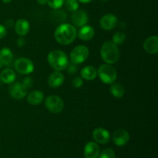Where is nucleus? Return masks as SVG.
<instances>
[{"label":"nucleus","mask_w":158,"mask_h":158,"mask_svg":"<svg viewBox=\"0 0 158 158\" xmlns=\"http://www.w3.org/2000/svg\"><path fill=\"white\" fill-rule=\"evenodd\" d=\"M126 34H125L124 32H120V31H119V32H115V33L114 34L112 42L114 44L117 45H117H121L124 43L125 40H126Z\"/></svg>","instance_id":"5701e85b"},{"label":"nucleus","mask_w":158,"mask_h":158,"mask_svg":"<svg viewBox=\"0 0 158 158\" xmlns=\"http://www.w3.org/2000/svg\"><path fill=\"white\" fill-rule=\"evenodd\" d=\"M130 140V134L123 129H119L113 134V141L117 146L122 147L127 143Z\"/></svg>","instance_id":"9d476101"},{"label":"nucleus","mask_w":158,"mask_h":158,"mask_svg":"<svg viewBox=\"0 0 158 158\" xmlns=\"http://www.w3.org/2000/svg\"><path fill=\"white\" fill-rule=\"evenodd\" d=\"M55 39L60 44L69 45L75 40L77 36V31L73 26L70 24H61L56 29Z\"/></svg>","instance_id":"f257e3e1"},{"label":"nucleus","mask_w":158,"mask_h":158,"mask_svg":"<svg viewBox=\"0 0 158 158\" xmlns=\"http://www.w3.org/2000/svg\"><path fill=\"white\" fill-rule=\"evenodd\" d=\"M23 83V86L28 89L29 88H30L31 86H32V80H31V78H29V77H26V78L23 80V83Z\"/></svg>","instance_id":"cd10ccee"},{"label":"nucleus","mask_w":158,"mask_h":158,"mask_svg":"<svg viewBox=\"0 0 158 158\" xmlns=\"http://www.w3.org/2000/svg\"><path fill=\"white\" fill-rule=\"evenodd\" d=\"M100 80L106 84H112L117 79V74L115 68L110 64H102L97 70Z\"/></svg>","instance_id":"20e7f679"},{"label":"nucleus","mask_w":158,"mask_h":158,"mask_svg":"<svg viewBox=\"0 0 158 158\" xmlns=\"http://www.w3.org/2000/svg\"><path fill=\"white\" fill-rule=\"evenodd\" d=\"M15 69L21 74H29L33 72V63L29 59L19 58L15 62Z\"/></svg>","instance_id":"0eeeda50"},{"label":"nucleus","mask_w":158,"mask_h":158,"mask_svg":"<svg viewBox=\"0 0 158 158\" xmlns=\"http://www.w3.org/2000/svg\"><path fill=\"white\" fill-rule=\"evenodd\" d=\"M65 0H47V4L53 9H58L64 4Z\"/></svg>","instance_id":"a878e982"},{"label":"nucleus","mask_w":158,"mask_h":158,"mask_svg":"<svg viewBox=\"0 0 158 158\" xmlns=\"http://www.w3.org/2000/svg\"><path fill=\"white\" fill-rule=\"evenodd\" d=\"M0 66H1V63H0Z\"/></svg>","instance_id":"e433bc0d"},{"label":"nucleus","mask_w":158,"mask_h":158,"mask_svg":"<svg viewBox=\"0 0 158 158\" xmlns=\"http://www.w3.org/2000/svg\"><path fill=\"white\" fill-rule=\"evenodd\" d=\"M71 19L74 26L77 27H82L87 23L88 15L85 11L77 9L75 12H73Z\"/></svg>","instance_id":"f8f14e48"},{"label":"nucleus","mask_w":158,"mask_h":158,"mask_svg":"<svg viewBox=\"0 0 158 158\" xmlns=\"http://www.w3.org/2000/svg\"><path fill=\"white\" fill-rule=\"evenodd\" d=\"M2 1L4 3H6V4H7V3H10L12 0H2Z\"/></svg>","instance_id":"f704fd0d"},{"label":"nucleus","mask_w":158,"mask_h":158,"mask_svg":"<svg viewBox=\"0 0 158 158\" xmlns=\"http://www.w3.org/2000/svg\"><path fill=\"white\" fill-rule=\"evenodd\" d=\"M100 147L96 142H88L84 148L86 158H97L100 154Z\"/></svg>","instance_id":"4468645a"},{"label":"nucleus","mask_w":158,"mask_h":158,"mask_svg":"<svg viewBox=\"0 0 158 158\" xmlns=\"http://www.w3.org/2000/svg\"><path fill=\"white\" fill-rule=\"evenodd\" d=\"M65 7L69 12H75L79 8V2L77 0H66L64 2Z\"/></svg>","instance_id":"b1692460"},{"label":"nucleus","mask_w":158,"mask_h":158,"mask_svg":"<svg viewBox=\"0 0 158 158\" xmlns=\"http://www.w3.org/2000/svg\"><path fill=\"white\" fill-rule=\"evenodd\" d=\"M9 90L11 97L16 100H21L27 95V89L23 86V83H19V82H17V83L11 85Z\"/></svg>","instance_id":"6e6552de"},{"label":"nucleus","mask_w":158,"mask_h":158,"mask_svg":"<svg viewBox=\"0 0 158 158\" xmlns=\"http://www.w3.org/2000/svg\"><path fill=\"white\" fill-rule=\"evenodd\" d=\"M89 49L86 46L80 45L73 48L70 52V60L75 65L81 64L89 56Z\"/></svg>","instance_id":"39448f33"},{"label":"nucleus","mask_w":158,"mask_h":158,"mask_svg":"<svg viewBox=\"0 0 158 158\" xmlns=\"http://www.w3.org/2000/svg\"><path fill=\"white\" fill-rule=\"evenodd\" d=\"M49 64L56 71H63L67 68L69 60L64 52L61 50L51 51L47 57Z\"/></svg>","instance_id":"7ed1b4c3"},{"label":"nucleus","mask_w":158,"mask_h":158,"mask_svg":"<svg viewBox=\"0 0 158 158\" xmlns=\"http://www.w3.org/2000/svg\"><path fill=\"white\" fill-rule=\"evenodd\" d=\"M0 80L6 84H11L15 80V73L12 69H5L0 74Z\"/></svg>","instance_id":"aec40b11"},{"label":"nucleus","mask_w":158,"mask_h":158,"mask_svg":"<svg viewBox=\"0 0 158 158\" xmlns=\"http://www.w3.org/2000/svg\"><path fill=\"white\" fill-rule=\"evenodd\" d=\"M0 81H1V80H0Z\"/></svg>","instance_id":"4c0bfd02"},{"label":"nucleus","mask_w":158,"mask_h":158,"mask_svg":"<svg viewBox=\"0 0 158 158\" xmlns=\"http://www.w3.org/2000/svg\"><path fill=\"white\" fill-rule=\"evenodd\" d=\"M44 100V94L42 91L40 90H34L32 91L27 96V101L28 103L32 106H37L40 103H43Z\"/></svg>","instance_id":"a211bd4d"},{"label":"nucleus","mask_w":158,"mask_h":158,"mask_svg":"<svg viewBox=\"0 0 158 158\" xmlns=\"http://www.w3.org/2000/svg\"><path fill=\"white\" fill-rule=\"evenodd\" d=\"M81 77L84 80L90 81V80H95L97 76V70L94 66H87L83 68L81 70Z\"/></svg>","instance_id":"6ab92c4d"},{"label":"nucleus","mask_w":158,"mask_h":158,"mask_svg":"<svg viewBox=\"0 0 158 158\" xmlns=\"http://www.w3.org/2000/svg\"><path fill=\"white\" fill-rule=\"evenodd\" d=\"M45 106L49 111L53 114H60L64 108L63 100L56 95H50L45 100Z\"/></svg>","instance_id":"423d86ee"},{"label":"nucleus","mask_w":158,"mask_h":158,"mask_svg":"<svg viewBox=\"0 0 158 158\" xmlns=\"http://www.w3.org/2000/svg\"><path fill=\"white\" fill-rule=\"evenodd\" d=\"M63 82H64V76L60 71H56L51 73L48 79V84L52 88L60 87L63 85Z\"/></svg>","instance_id":"2eb2a0df"},{"label":"nucleus","mask_w":158,"mask_h":158,"mask_svg":"<svg viewBox=\"0 0 158 158\" xmlns=\"http://www.w3.org/2000/svg\"><path fill=\"white\" fill-rule=\"evenodd\" d=\"M13 24H14L13 20L8 19V20H6V23H5V25H6V26H5V27H6V28H10V27H12V26H13Z\"/></svg>","instance_id":"7c9ffc66"},{"label":"nucleus","mask_w":158,"mask_h":158,"mask_svg":"<svg viewBox=\"0 0 158 158\" xmlns=\"http://www.w3.org/2000/svg\"><path fill=\"white\" fill-rule=\"evenodd\" d=\"M99 158H116V154L114 151L110 148H106L98 156Z\"/></svg>","instance_id":"393cba45"},{"label":"nucleus","mask_w":158,"mask_h":158,"mask_svg":"<svg viewBox=\"0 0 158 158\" xmlns=\"http://www.w3.org/2000/svg\"><path fill=\"white\" fill-rule=\"evenodd\" d=\"M118 24V20L116 15L113 14H106L103 15L100 21V26L103 30H112Z\"/></svg>","instance_id":"1a4fd4ad"},{"label":"nucleus","mask_w":158,"mask_h":158,"mask_svg":"<svg viewBox=\"0 0 158 158\" xmlns=\"http://www.w3.org/2000/svg\"><path fill=\"white\" fill-rule=\"evenodd\" d=\"M100 1H102V2H106V1H108V0H100Z\"/></svg>","instance_id":"c9c22d12"},{"label":"nucleus","mask_w":158,"mask_h":158,"mask_svg":"<svg viewBox=\"0 0 158 158\" xmlns=\"http://www.w3.org/2000/svg\"><path fill=\"white\" fill-rule=\"evenodd\" d=\"M93 138L97 143L105 144V143H107L109 142L110 138V134L109 131L103 129V128H96L93 132Z\"/></svg>","instance_id":"9b49d317"},{"label":"nucleus","mask_w":158,"mask_h":158,"mask_svg":"<svg viewBox=\"0 0 158 158\" xmlns=\"http://www.w3.org/2000/svg\"><path fill=\"white\" fill-rule=\"evenodd\" d=\"M67 69H68V73H69V74H71V75H73V74H75L76 73H77V67L75 64H73H73L69 65V66L68 65Z\"/></svg>","instance_id":"c85d7f7f"},{"label":"nucleus","mask_w":158,"mask_h":158,"mask_svg":"<svg viewBox=\"0 0 158 158\" xmlns=\"http://www.w3.org/2000/svg\"><path fill=\"white\" fill-rule=\"evenodd\" d=\"M6 33H7L6 28L4 26L0 24V40L4 38V37L6 35Z\"/></svg>","instance_id":"c756f323"},{"label":"nucleus","mask_w":158,"mask_h":158,"mask_svg":"<svg viewBox=\"0 0 158 158\" xmlns=\"http://www.w3.org/2000/svg\"><path fill=\"white\" fill-rule=\"evenodd\" d=\"M143 49L149 54H157L158 52V38L156 35L147 39L143 43Z\"/></svg>","instance_id":"ddd939ff"},{"label":"nucleus","mask_w":158,"mask_h":158,"mask_svg":"<svg viewBox=\"0 0 158 158\" xmlns=\"http://www.w3.org/2000/svg\"><path fill=\"white\" fill-rule=\"evenodd\" d=\"M100 56L105 63L111 65L118 61L120 52L117 45L112 41H106L101 46Z\"/></svg>","instance_id":"f03ea898"},{"label":"nucleus","mask_w":158,"mask_h":158,"mask_svg":"<svg viewBox=\"0 0 158 158\" xmlns=\"http://www.w3.org/2000/svg\"><path fill=\"white\" fill-rule=\"evenodd\" d=\"M110 93L116 98H121L125 94L124 87L119 83H113L110 87Z\"/></svg>","instance_id":"4be33fe9"},{"label":"nucleus","mask_w":158,"mask_h":158,"mask_svg":"<svg viewBox=\"0 0 158 158\" xmlns=\"http://www.w3.org/2000/svg\"><path fill=\"white\" fill-rule=\"evenodd\" d=\"M30 29L29 23L25 19H20L15 23V31L20 36H24L27 35Z\"/></svg>","instance_id":"dca6fc26"},{"label":"nucleus","mask_w":158,"mask_h":158,"mask_svg":"<svg viewBox=\"0 0 158 158\" xmlns=\"http://www.w3.org/2000/svg\"><path fill=\"white\" fill-rule=\"evenodd\" d=\"M25 43H26V40H25L23 38L19 39L18 42H17V45H18L19 47H22V46H24Z\"/></svg>","instance_id":"2f4dec72"},{"label":"nucleus","mask_w":158,"mask_h":158,"mask_svg":"<svg viewBox=\"0 0 158 158\" xmlns=\"http://www.w3.org/2000/svg\"><path fill=\"white\" fill-rule=\"evenodd\" d=\"M77 1L80 2L82 3H89L90 2H92L93 0H77Z\"/></svg>","instance_id":"72a5a7b5"},{"label":"nucleus","mask_w":158,"mask_h":158,"mask_svg":"<svg viewBox=\"0 0 158 158\" xmlns=\"http://www.w3.org/2000/svg\"><path fill=\"white\" fill-rule=\"evenodd\" d=\"M37 2L40 5H46L47 3V0H37Z\"/></svg>","instance_id":"473e14b6"},{"label":"nucleus","mask_w":158,"mask_h":158,"mask_svg":"<svg viewBox=\"0 0 158 158\" xmlns=\"http://www.w3.org/2000/svg\"><path fill=\"white\" fill-rule=\"evenodd\" d=\"M13 59L12 52L7 47H4L0 50V63L6 66L11 64Z\"/></svg>","instance_id":"412c9836"},{"label":"nucleus","mask_w":158,"mask_h":158,"mask_svg":"<svg viewBox=\"0 0 158 158\" xmlns=\"http://www.w3.org/2000/svg\"><path fill=\"white\" fill-rule=\"evenodd\" d=\"M95 35L94 29L90 26H83L80 28L78 32V37L83 41H89L92 40Z\"/></svg>","instance_id":"f3484780"},{"label":"nucleus","mask_w":158,"mask_h":158,"mask_svg":"<svg viewBox=\"0 0 158 158\" xmlns=\"http://www.w3.org/2000/svg\"><path fill=\"white\" fill-rule=\"evenodd\" d=\"M73 86H74V87L76 88H80L81 87L82 85H83V80L82 77H75V78L73 80Z\"/></svg>","instance_id":"bb28decb"}]
</instances>
